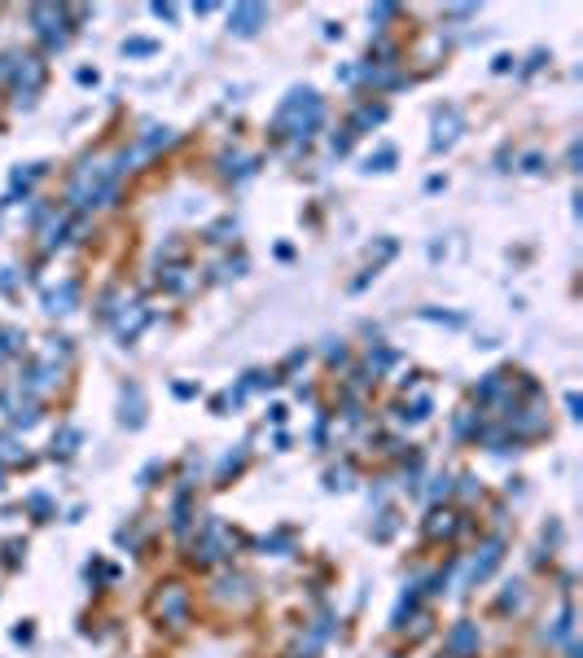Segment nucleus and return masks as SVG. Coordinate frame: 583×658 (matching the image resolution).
<instances>
[{"instance_id": "nucleus-1", "label": "nucleus", "mask_w": 583, "mask_h": 658, "mask_svg": "<svg viewBox=\"0 0 583 658\" xmlns=\"http://www.w3.org/2000/svg\"><path fill=\"white\" fill-rule=\"evenodd\" d=\"M259 18H263V9H255V5L241 9V27H237V31H241V36H250V22H259Z\"/></svg>"}]
</instances>
